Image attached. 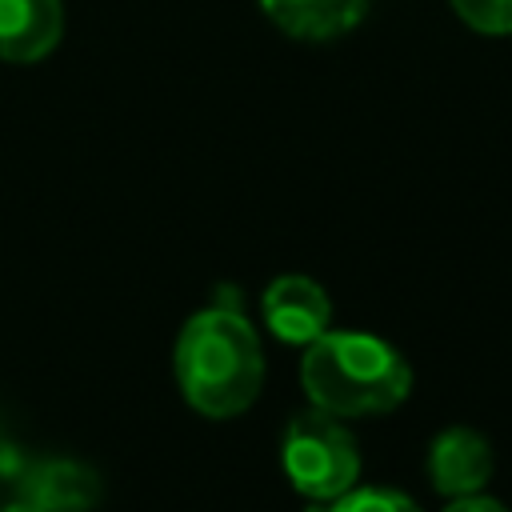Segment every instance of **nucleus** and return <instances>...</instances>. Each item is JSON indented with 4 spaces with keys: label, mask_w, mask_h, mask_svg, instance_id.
Wrapping results in <instances>:
<instances>
[{
    "label": "nucleus",
    "mask_w": 512,
    "mask_h": 512,
    "mask_svg": "<svg viewBox=\"0 0 512 512\" xmlns=\"http://www.w3.org/2000/svg\"><path fill=\"white\" fill-rule=\"evenodd\" d=\"M176 380L184 400L212 420L240 416L264 384V352L236 304L196 312L176 336Z\"/></svg>",
    "instance_id": "nucleus-1"
},
{
    "label": "nucleus",
    "mask_w": 512,
    "mask_h": 512,
    "mask_svg": "<svg viewBox=\"0 0 512 512\" xmlns=\"http://www.w3.org/2000/svg\"><path fill=\"white\" fill-rule=\"evenodd\" d=\"M300 384L312 408L328 416H380L408 396L412 368L380 336L328 328L304 344Z\"/></svg>",
    "instance_id": "nucleus-2"
},
{
    "label": "nucleus",
    "mask_w": 512,
    "mask_h": 512,
    "mask_svg": "<svg viewBox=\"0 0 512 512\" xmlns=\"http://www.w3.org/2000/svg\"><path fill=\"white\" fill-rule=\"evenodd\" d=\"M280 456L292 488L308 500H336L360 480V452L352 432L340 424V416L320 408L296 412L288 420Z\"/></svg>",
    "instance_id": "nucleus-3"
},
{
    "label": "nucleus",
    "mask_w": 512,
    "mask_h": 512,
    "mask_svg": "<svg viewBox=\"0 0 512 512\" xmlns=\"http://www.w3.org/2000/svg\"><path fill=\"white\" fill-rule=\"evenodd\" d=\"M264 324L284 344H312L332 324V300L308 276H280L264 288Z\"/></svg>",
    "instance_id": "nucleus-4"
},
{
    "label": "nucleus",
    "mask_w": 512,
    "mask_h": 512,
    "mask_svg": "<svg viewBox=\"0 0 512 512\" xmlns=\"http://www.w3.org/2000/svg\"><path fill=\"white\" fill-rule=\"evenodd\" d=\"M492 444L476 428H444L428 444V476L440 496L480 492L492 476Z\"/></svg>",
    "instance_id": "nucleus-5"
},
{
    "label": "nucleus",
    "mask_w": 512,
    "mask_h": 512,
    "mask_svg": "<svg viewBox=\"0 0 512 512\" xmlns=\"http://www.w3.org/2000/svg\"><path fill=\"white\" fill-rule=\"evenodd\" d=\"M64 32L60 0H0V60H44Z\"/></svg>",
    "instance_id": "nucleus-6"
},
{
    "label": "nucleus",
    "mask_w": 512,
    "mask_h": 512,
    "mask_svg": "<svg viewBox=\"0 0 512 512\" xmlns=\"http://www.w3.org/2000/svg\"><path fill=\"white\" fill-rule=\"evenodd\" d=\"M260 8L296 40H332L360 24L368 0H260Z\"/></svg>",
    "instance_id": "nucleus-7"
},
{
    "label": "nucleus",
    "mask_w": 512,
    "mask_h": 512,
    "mask_svg": "<svg viewBox=\"0 0 512 512\" xmlns=\"http://www.w3.org/2000/svg\"><path fill=\"white\" fill-rule=\"evenodd\" d=\"M96 496V472L76 460H48L28 476V504H36L40 512H88Z\"/></svg>",
    "instance_id": "nucleus-8"
},
{
    "label": "nucleus",
    "mask_w": 512,
    "mask_h": 512,
    "mask_svg": "<svg viewBox=\"0 0 512 512\" xmlns=\"http://www.w3.org/2000/svg\"><path fill=\"white\" fill-rule=\"evenodd\" d=\"M328 512H420V504L396 488H348Z\"/></svg>",
    "instance_id": "nucleus-9"
},
{
    "label": "nucleus",
    "mask_w": 512,
    "mask_h": 512,
    "mask_svg": "<svg viewBox=\"0 0 512 512\" xmlns=\"http://www.w3.org/2000/svg\"><path fill=\"white\" fill-rule=\"evenodd\" d=\"M456 16L488 36H504L512 32V0H452Z\"/></svg>",
    "instance_id": "nucleus-10"
},
{
    "label": "nucleus",
    "mask_w": 512,
    "mask_h": 512,
    "mask_svg": "<svg viewBox=\"0 0 512 512\" xmlns=\"http://www.w3.org/2000/svg\"><path fill=\"white\" fill-rule=\"evenodd\" d=\"M444 512H508L500 500H488L480 492H468V496H452V504Z\"/></svg>",
    "instance_id": "nucleus-11"
},
{
    "label": "nucleus",
    "mask_w": 512,
    "mask_h": 512,
    "mask_svg": "<svg viewBox=\"0 0 512 512\" xmlns=\"http://www.w3.org/2000/svg\"><path fill=\"white\" fill-rule=\"evenodd\" d=\"M0 512H40V508H36V504H28V500H24V504H8V508H0Z\"/></svg>",
    "instance_id": "nucleus-12"
}]
</instances>
